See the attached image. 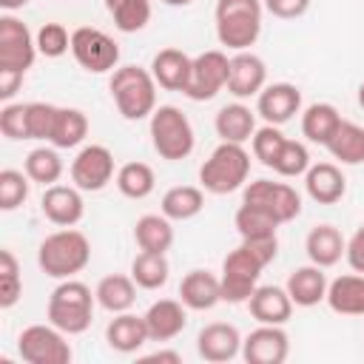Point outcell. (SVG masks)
<instances>
[{
    "label": "cell",
    "mask_w": 364,
    "mask_h": 364,
    "mask_svg": "<svg viewBox=\"0 0 364 364\" xmlns=\"http://www.w3.org/2000/svg\"><path fill=\"white\" fill-rule=\"evenodd\" d=\"M91 262V242L77 228H60L48 233L37 247V264L46 276L63 282L74 279Z\"/></svg>",
    "instance_id": "6da1fadb"
},
{
    "label": "cell",
    "mask_w": 364,
    "mask_h": 364,
    "mask_svg": "<svg viewBox=\"0 0 364 364\" xmlns=\"http://www.w3.org/2000/svg\"><path fill=\"white\" fill-rule=\"evenodd\" d=\"M262 0H216L213 23L216 40L228 51H247L262 34Z\"/></svg>",
    "instance_id": "7a4b0ae2"
},
{
    "label": "cell",
    "mask_w": 364,
    "mask_h": 364,
    "mask_svg": "<svg viewBox=\"0 0 364 364\" xmlns=\"http://www.w3.org/2000/svg\"><path fill=\"white\" fill-rule=\"evenodd\" d=\"M108 91L114 97L117 111L128 122L151 119L156 111V80L148 68L139 65H117L108 80Z\"/></svg>",
    "instance_id": "3957f363"
},
{
    "label": "cell",
    "mask_w": 364,
    "mask_h": 364,
    "mask_svg": "<svg viewBox=\"0 0 364 364\" xmlns=\"http://www.w3.org/2000/svg\"><path fill=\"white\" fill-rule=\"evenodd\" d=\"M94 304H97V296L85 282L63 279L48 296L46 318L54 327H60L65 336H80L94 321Z\"/></svg>",
    "instance_id": "277c9868"
},
{
    "label": "cell",
    "mask_w": 364,
    "mask_h": 364,
    "mask_svg": "<svg viewBox=\"0 0 364 364\" xmlns=\"http://www.w3.org/2000/svg\"><path fill=\"white\" fill-rule=\"evenodd\" d=\"M247 176H250V154L245 151V145L219 142L199 168V188L213 196H225L245 188Z\"/></svg>",
    "instance_id": "5b68a950"
},
{
    "label": "cell",
    "mask_w": 364,
    "mask_h": 364,
    "mask_svg": "<svg viewBox=\"0 0 364 364\" xmlns=\"http://www.w3.org/2000/svg\"><path fill=\"white\" fill-rule=\"evenodd\" d=\"M148 131H151L154 151L168 162H179L185 156H191V151L196 145L193 125L185 117V111L176 105H156V111L148 119Z\"/></svg>",
    "instance_id": "8992f818"
},
{
    "label": "cell",
    "mask_w": 364,
    "mask_h": 364,
    "mask_svg": "<svg viewBox=\"0 0 364 364\" xmlns=\"http://www.w3.org/2000/svg\"><path fill=\"white\" fill-rule=\"evenodd\" d=\"M267 267V262L250 250L245 242H239V247H233L225 262H222V301H230V304H242L253 296V290L259 287V276L262 270Z\"/></svg>",
    "instance_id": "52a82bcc"
},
{
    "label": "cell",
    "mask_w": 364,
    "mask_h": 364,
    "mask_svg": "<svg viewBox=\"0 0 364 364\" xmlns=\"http://www.w3.org/2000/svg\"><path fill=\"white\" fill-rule=\"evenodd\" d=\"M71 54L88 74H108L119 65V46L111 34L94 26H80L71 31Z\"/></svg>",
    "instance_id": "ba28073f"
},
{
    "label": "cell",
    "mask_w": 364,
    "mask_h": 364,
    "mask_svg": "<svg viewBox=\"0 0 364 364\" xmlns=\"http://www.w3.org/2000/svg\"><path fill=\"white\" fill-rule=\"evenodd\" d=\"M17 353L28 364H68L74 358L71 344L60 327L48 324H28L17 336Z\"/></svg>",
    "instance_id": "9c48e42d"
},
{
    "label": "cell",
    "mask_w": 364,
    "mask_h": 364,
    "mask_svg": "<svg viewBox=\"0 0 364 364\" xmlns=\"http://www.w3.org/2000/svg\"><path fill=\"white\" fill-rule=\"evenodd\" d=\"M242 202L264 210L267 216H273L279 225L293 222L301 213V196L293 185L287 182H273V179H253L245 185Z\"/></svg>",
    "instance_id": "30bf717a"
},
{
    "label": "cell",
    "mask_w": 364,
    "mask_h": 364,
    "mask_svg": "<svg viewBox=\"0 0 364 364\" xmlns=\"http://www.w3.org/2000/svg\"><path fill=\"white\" fill-rule=\"evenodd\" d=\"M228 77H230V57L219 48L202 51V54L193 57L185 97L193 100V102H208L222 88H228Z\"/></svg>",
    "instance_id": "8fae6325"
},
{
    "label": "cell",
    "mask_w": 364,
    "mask_h": 364,
    "mask_svg": "<svg viewBox=\"0 0 364 364\" xmlns=\"http://www.w3.org/2000/svg\"><path fill=\"white\" fill-rule=\"evenodd\" d=\"M37 54H40L37 40L28 31V26L6 11L0 17V68H11V71L26 74L34 65Z\"/></svg>",
    "instance_id": "7c38bea8"
},
{
    "label": "cell",
    "mask_w": 364,
    "mask_h": 364,
    "mask_svg": "<svg viewBox=\"0 0 364 364\" xmlns=\"http://www.w3.org/2000/svg\"><path fill=\"white\" fill-rule=\"evenodd\" d=\"M114 179V154L105 145H82L71 159V182L82 193H97Z\"/></svg>",
    "instance_id": "4fadbf2b"
},
{
    "label": "cell",
    "mask_w": 364,
    "mask_h": 364,
    "mask_svg": "<svg viewBox=\"0 0 364 364\" xmlns=\"http://www.w3.org/2000/svg\"><path fill=\"white\" fill-rule=\"evenodd\" d=\"M290 355V338L282 324H259L242 338V358L247 364H284Z\"/></svg>",
    "instance_id": "5bb4252c"
},
{
    "label": "cell",
    "mask_w": 364,
    "mask_h": 364,
    "mask_svg": "<svg viewBox=\"0 0 364 364\" xmlns=\"http://www.w3.org/2000/svg\"><path fill=\"white\" fill-rule=\"evenodd\" d=\"M256 114L267 125H284L296 114H301V91L293 82H270L256 97Z\"/></svg>",
    "instance_id": "9a60e30c"
},
{
    "label": "cell",
    "mask_w": 364,
    "mask_h": 364,
    "mask_svg": "<svg viewBox=\"0 0 364 364\" xmlns=\"http://www.w3.org/2000/svg\"><path fill=\"white\" fill-rule=\"evenodd\" d=\"M43 216L57 228H74L85 216L82 191L77 185H48L40 199Z\"/></svg>",
    "instance_id": "2e32d148"
},
{
    "label": "cell",
    "mask_w": 364,
    "mask_h": 364,
    "mask_svg": "<svg viewBox=\"0 0 364 364\" xmlns=\"http://www.w3.org/2000/svg\"><path fill=\"white\" fill-rule=\"evenodd\" d=\"M196 353L202 361H210V364L233 361L236 355H242V333L228 321L205 324L196 336Z\"/></svg>",
    "instance_id": "e0dca14e"
},
{
    "label": "cell",
    "mask_w": 364,
    "mask_h": 364,
    "mask_svg": "<svg viewBox=\"0 0 364 364\" xmlns=\"http://www.w3.org/2000/svg\"><path fill=\"white\" fill-rule=\"evenodd\" d=\"M267 85V65L259 54L247 51H236L230 57V77H228V91L236 100H250L259 97V91Z\"/></svg>",
    "instance_id": "ac0fdd59"
},
{
    "label": "cell",
    "mask_w": 364,
    "mask_h": 364,
    "mask_svg": "<svg viewBox=\"0 0 364 364\" xmlns=\"http://www.w3.org/2000/svg\"><path fill=\"white\" fill-rule=\"evenodd\" d=\"M304 191L316 205H336L347 193V179L336 162H316L304 173Z\"/></svg>",
    "instance_id": "d6986e66"
},
{
    "label": "cell",
    "mask_w": 364,
    "mask_h": 364,
    "mask_svg": "<svg viewBox=\"0 0 364 364\" xmlns=\"http://www.w3.org/2000/svg\"><path fill=\"white\" fill-rule=\"evenodd\" d=\"M293 307L296 304L290 293L276 284H259L247 299V310L259 324H287L293 316Z\"/></svg>",
    "instance_id": "ffe728a7"
},
{
    "label": "cell",
    "mask_w": 364,
    "mask_h": 364,
    "mask_svg": "<svg viewBox=\"0 0 364 364\" xmlns=\"http://www.w3.org/2000/svg\"><path fill=\"white\" fill-rule=\"evenodd\" d=\"M179 301L188 310H213L222 301V282L210 270H188L179 282Z\"/></svg>",
    "instance_id": "44dd1931"
},
{
    "label": "cell",
    "mask_w": 364,
    "mask_h": 364,
    "mask_svg": "<svg viewBox=\"0 0 364 364\" xmlns=\"http://www.w3.org/2000/svg\"><path fill=\"white\" fill-rule=\"evenodd\" d=\"M145 324L151 341H171L188 324V307L179 299H159L145 310Z\"/></svg>",
    "instance_id": "7402d4cb"
},
{
    "label": "cell",
    "mask_w": 364,
    "mask_h": 364,
    "mask_svg": "<svg viewBox=\"0 0 364 364\" xmlns=\"http://www.w3.org/2000/svg\"><path fill=\"white\" fill-rule=\"evenodd\" d=\"M191 65H193V57H188L185 51H179V48H162L151 60V74H154V80H156L159 88L185 94L188 80H191Z\"/></svg>",
    "instance_id": "603a6c76"
},
{
    "label": "cell",
    "mask_w": 364,
    "mask_h": 364,
    "mask_svg": "<svg viewBox=\"0 0 364 364\" xmlns=\"http://www.w3.org/2000/svg\"><path fill=\"white\" fill-rule=\"evenodd\" d=\"M105 341L111 350L117 353H136L145 341H151L148 336V324H145V316H136L131 310L125 313H114V318L108 321L105 327Z\"/></svg>",
    "instance_id": "cb8c5ba5"
},
{
    "label": "cell",
    "mask_w": 364,
    "mask_h": 364,
    "mask_svg": "<svg viewBox=\"0 0 364 364\" xmlns=\"http://www.w3.org/2000/svg\"><path fill=\"white\" fill-rule=\"evenodd\" d=\"M213 128H216V136L222 142H239V145H245L256 134V111H250V105H245L242 100L228 102V105H222L216 111Z\"/></svg>",
    "instance_id": "d4e9b609"
},
{
    "label": "cell",
    "mask_w": 364,
    "mask_h": 364,
    "mask_svg": "<svg viewBox=\"0 0 364 364\" xmlns=\"http://www.w3.org/2000/svg\"><path fill=\"white\" fill-rule=\"evenodd\" d=\"M327 276H324V267L318 264H304V267H296L287 282H284V290L290 293L293 304L296 307H316L318 301H324L327 296Z\"/></svg>",
    "instance_id": "484cf974"
},
{
    "label": "cell",
    "mask_w": 364,
    "mask_h": 364,
    "mask_svg": "<svg viewBox=\"0 0 364 364\" xmlns=\"http://www.w3.org/2000/svg\"><path fill=\"white\" fill-rule=\"evenodd\" d=\"M327 307L338 316H364V273H344L327 284Z\"/></svg>",
    "instance_id": "4316f807"
},
{
    "label": "cell",
    "mask_w": 364,
    "mask_h": 364,
    "mask_svg": "<svg viewBox=\"0 0 364 364\" xmlns=\"http://www.w3.org/2000/svg\"><path fill=\"white\" fill-rule=\"evenodd\" d=\"M304 250L313 264L333 267L341 262V256L347 250V239L341 236V230L336 225H316L304 239Z\"/></svg>",
    "instance_id": "83f0119b"
},
{
    "label": "cell",
    "mask_w": 364,
    "mask_h": 364,
    "mask_svg": "<svg viewBox=\"0 0 364 364\" xmlns=\"http://www.w3.org/2000/svg\"><path fill=\"white\" fill-rule=\"evenodd\" d=\"M136 282L134 276H122V273H111V276H102L94 287V296H97V304L102 310H108L111 316L114 313H125L134 307L136 301Z\"/></svg>",
    "instance_id": "f1b7e54d"
},
{
    "label": "cell",
    "mask_w": 364,
    "mask_h": 364,
    "mask_svg": "<svg viewBox=\"0 0 364 364\" xmlns=\"http://www.w3.org/2000/svg\"><path fill=\"white\" fill-rule=\"evenodd\" d=\"M338 125H341V114L330 102H313L301 111V136L313 145H327Z\"/></svg>",
    "instance_id": "f546056e"
},
{
    "label": "cell",
    "mask_w": 364,
    "mask_h": 364,
    "mask_svg": "<svg viewBox=\"0 0 364 364\" xmlns=\"http://www.w3.org/2000/svg\"><path fill=\"white\" fill-rule=\"evenodd\" d=\"M134 239H136L139 250L168 253L173 247V225L165 213H145L134 225Z\"/></svg>",
    "instance_id": "4dcf8cb0"
},
{
    "label": "cell",
    "mask_w": 364,
    "mask_h": 364,
    "mask_svg": "<svg viewBox=\"0 0 364 364\" xmlns=\"http://www.w3.org/2000/svg\"><path fill=\"white\" fill-rule=\"evenodd\" d=\"M324 148L341 165H361L364 162V125L341 119V125L336 128V134L330 136Z\"/></svg>",
    "instance_id": "1f68e13d"
},
{
    "label": "cell",
    "mask_w": 364,
    "mask_h": 364,
    "mask_svg": "<svg viewBox=\"0 0 364 364\" xmlns=\"http://www.w3.org/2000/svg\"><path fill=\"white\" fill-rule=\"evenodd\" d=\"M205 208V191L196 185H173L162 196V213L171 222H188Z\"/></svg>",
    "instance_id": "d6a6232c"
},
{
    "label": "cell",
    "mask_w": 364,
    "mask_h": 364,
    "mask_svg": "<svg viewBox=\"0 0 364 364\" xmlns=\"http://www.w3.org/2000/svg\"><path fill=\"white\" fill-rule=\"evenodd\" d=\"M105 9L114 20V26L122 34H136L151 23V0H105Z\"/></svg>",
    "instance_id": "836d02e7"
},
{
    "label": "cell",
    "mask_w": 364,
    "mask_h": 364,
    "mask_svg": "<svg viewBox=\"0 0 364 364\" xmlns=\"http://www.w3.org/2000/svg\"><path fill=\"white\" fill-rule=\"evenodd\" d=\"M114 182H117V191L128 199H145L156 188V176H154V168L148 162H125L117 171Z\"/></svg>",
    "instance_id": "e575fe53"
},
{
    "label": "cell",
    "mask_w": 364,
    "mask_h": 364,
    "mask_svg": "<svg viewBox=\"0 0 364 364\" xmlns=\"http://www.w3.org/2000/svg\"><path fill=\"white\" fill-rule=\"evenodd\" d=\"M131 276L134 282L142 287V290H159L168 284V276H171V264L165 259V253H148V250H139L131 262Z\"/></svg>",
    "instance_id": "d590c367"
},
{
    "label": "cell",
    "mask_w": 364,
    "mask_h": 364,
    "mask_svg": "<svg viewBox=\"0 0 364 364\" xmlns=\"http://www.w3.org/2000/svg\"><path fill=\"white\" fill-rule=\"evenodd\" d=\"M57 151H60V148H54V145H51V148L40 145V148L28 151V156H26V162H23V171L28 173L31 182H40L43 188L60 182V176H63V159H60Z\"/></svg>",
    "instance_id": "8d00e7d4"
},
{
    "label": "cell",
    "mask_w": 364,
    "mask_h": 364,
    "mask_svg": "<svg viewBox=\"0 0 364 364\" xmlns=\"http://www.w3.org/2000/svg\"><path fill=\"white\" fill-rule=\"evenodd\" d=\"M88 136V117L80 108H60L57 122H54V134H51V145L54 148H77L82 145V139Z\"/></svg>",
    "instance_id": "74e56055"
},
{
    "label": "cell",
    "mask_w": 364,
    "mask_h": 364,
    "mask_svg": "<svg viewBox=\"0 0 364 364\" xmlns=\"http://www.w3.org/2000/svg\"><path fill=\"white\" fill-rule=\"evenodd\" d=\"M233 228L242 239H273L279 230V222L273 216H267L264 210L242 202L236 216H233Z\"/></svg>",
    "instance_id": "f35d334b"
},
{
    "label": "cell",
    "mask_w": 364,
    "mask_h": 364,
    "mask_svg": "<svg viewBox=\"0 0 364 364\" xmlns=\"http://www.w3.org/2000/svg\"><path fill=\"white\" fill-rule=\"evenodd\" d=\"M23 296V276H20V262L17 256L3 247L0 250V307L11 310Z\"/></svg>",
    "instance_id": "ab89813d"
},
{
    "label": "cell",
    "mask_w": 364,
    "mask_h": 364,
    "mask_svg": "<svg viewBox=\"0 0 364 364\" xmlns=\"http://www.w3.org/2000/svg\"><path fill=\"white\" fill-rule=\"evenodd\" d=\"M310 165H313V162H310V151H307V145L299 142V139H287V142L282 145L276 162H273V171H276L279 176L293 179V176H304Z\"/></svg>",
    "instance_id": "60d3db41"
},
{
    "label": "cell",
    "mask_w": 364,
    "mask_h": 364,
    "mask_svg": "<svg viewBox=\"0 0 364 364\" xmlns=\"http://www.w3.org/2000/svg\"><path fill=\"white\" fill-rule=\"evenodd\" d=\"M287 142V136L282 134V128L279 125H262V128H256V134L250 136V148H253V156L264 165V168H273V162H276V156H279V151H282V145Z\"/></svg>",
    "instance_id": "b9f144b4"
},
{
    "label": "cell",
    "mask_w": 364,
    "mask_h": 364,
    "mask_svg": "<svg viewBox=\"0 0 364 364\" xmlns=\"http://www.w3.org/2000/svg\"><path fill=\"white\" fill-rule=\"evenodd\" d=\"M28 199V173L3 168L0 171V210H17Z\"/></svg>",
    "instance_id": "7bdbcfd3"
},
{
    "label": "cell",
    "mask_w": 364,
    "mask_h": 364,
    "mask_svg": "<svg viewBox=\"0 0 364 364\" xmlns=\"http://www.w3.org/2000/svg\"><path fill=\"white\" fill-rule=\"evenodd\" d=\"M34 40H37V51L43 57H48V60H57L65 51H71V34H68V28L63 23H43L37 28Z\"/></svg>",
    "instance_id": "ee69618b"
},
{
    "label": "cell",
    "mask_w": 364,
    "mask_h": 364,
    "mask_svg": "<svg viewBox=\"0 0 364 364\" xmlns=\"http://www.w3.org/2000/svg\"><path fill=\"white\" fill-rule=\"evenodd\" d=\"M0 134L11 142L28 139V102H6L0 108Z\"/></svg>",
    "instance_id": "f6af8a7d"
},
{
    "label": "cell",
    "mask_w": 364,
    "mask_h": 364,
    "mask_svg": "<svg viewBox=\"0 0 364 364\" xmlns=\"http://www.w3.org/2000/svg\"><path fill=\"white\" fill-rule=\"evenodd\" d=\"M57 114H60V105H51V102H28V139H46V142H51Z\"/></svg>",
    "instance_id": "bcb514c9"
},
{
    "label": "cell",
    "mask_w": 364,
    "mask_h": 364,
    "mask_svg": "<svg viewBox=\"0 0 364 364\" xmlns=\"http://www.w3.org/2000/svg\"><path fill=\"white\" fill-rule=\"evenodd\" d=\"M264 3V11H270L273 17L279 20H296L301 17L313 0H262Z\"/></svg>",
    "instance_id": "7dc6e473"
},
{
    "label": "cell",
    "mask_w": 364,
    "mask_h": 364,
    "mask_svg": "<svg viewBox=\"0 0 364 364\" xmlns=\"http://www.w3.org/2000/svg\"><path fill=\"white\" fill-rule=\"evenodd\" d=\"M344 259L350 264V270L355 273H364V225L355 228V233L347 239V250H344Z\"/></svg>",
    "instance_id": "c3c4849f"
},
{
    "label": "cell",
    "mask_w": 364,
    "mask_h": 364,
    "mask_svg": "<svg viewBox=\"0 0 364 364\" xmlns=\"http://www.w3.org/2000/svg\"><path fill=\"white\" fill-rule=\"evenodd\" d=\"M23 71H11V68H0V100L3 102H9L17 91H20V85H23Z\"/></svg>",
    "instance_id": "681fc988"
},
{
    "label": "cell",
    "mask_w": 364,
    "mask_h": 364,
    "mask_svg": "<svg viewBox=\"0 0 364 364\" xmlns=\"http://www.w3.org/2000/svg\"><path fill=\"white\" fill-rule=\"evenodd\" d=\"M142 361H168V364H179V361H182V355H179L176 350H156V353L145 355Z\"/></svg>",
    "instance_id": "f907efd6"
},
{
    "label": "cell",
    "mask_w": 364,
    "mask_h": 364,
    "mask_svg": "<svg viewBox=\"0 0 364 364\" xmlns=\"http://www.w3.org/2000/svg\"><path fill=\"white\" fill-rule=\"evenodd\" d=\"M28 0H0V6L6 9V11H17V9H23Z\"/></svg>",
    "instance_id": "816d5d0a"
},
{
    "label": "cell",
    "mask_w": 364,
    "mask_h": 364,
    "mask_svg": "<svg viewBox=\"0 0 364 364\" xmlns=\"http://www.w3.org/2000/svg\"><path fill=\"white\" fill-rule=\"evenodd\" d=\"M165 6H188V3H193V0H162Z\"/></svg>",
    "instance_id": "f5cc1de1"
},
{
    "label": "cell",
    "mask_w": 364,
    "mask_h": 364,
    "mask_svg": "<svg viewBox=\"0 0 364 364\" xmlns=\"http://www.w3.org/2000/svg\"><path fill=\"white\" fill-rule=\"evenodd\" d=\"M358 105H361V108H364V82H361V85H358Z\"/></svg>",
    "instance_id": "db71d44e"
}]
</instances>
